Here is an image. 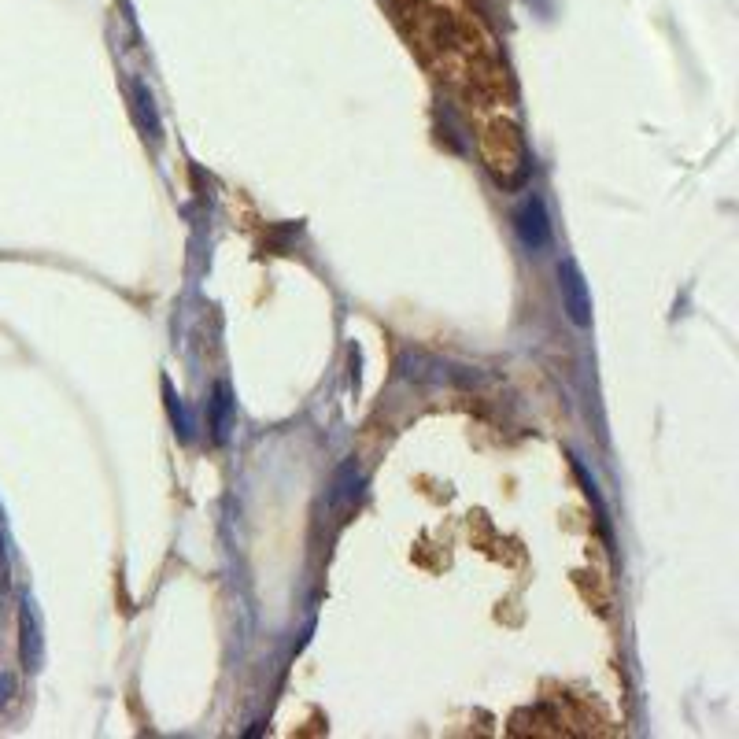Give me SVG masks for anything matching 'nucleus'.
<instances>
[{
  "mask_svg": "<svg viewBox=\"0 0 739 739\" xmlns=\"http://www.w3.org/2000/svg\"><path fill=\"white\" fill-rule=\"evenodd\" d=\"M230 425H233V400H230V385L219 381L215 385V400H211V429H215V440H226L230 437Z\"/></svg>",
  "mask_w": 739,
  "mask_h": 739,
  "instance_id": "7ed1b4c3",
  "label": "nucleus"
},
{
  "mask_svg": "<svg viewBox=\"0 0 739 739\" xmlns=\"http://www.w3.org/2000/svg\"><path fill=\"white\" fill-rule=\"evenodd\" d=\"M558 292H562V311L577 329L592 326V292H588V281H584L581 267L573 259H562L558 263Z\"/></svg>",
  "mask_w": 739,
  "mask_h": 739,
  "instance_id": "f257e3e1",
  "label": "nucleus"
},
{
  "mask_svg": "<svg viewBox=\"0 0 739 739\" xmlns=\"http://www.w3.org/2000/svg\"><path fill=\"white\" fill-rule=\"evenodd\" d=\"M514 233L525 252L540 255L551 244V219H547V207L540 196H529L525 204L514 211Z\"/></svg>",
  "mask_w": 739,
  "mask_h": 739,
  "instance_id": "f03ea898",
  "label": "nucleus"
}]
</instances>
